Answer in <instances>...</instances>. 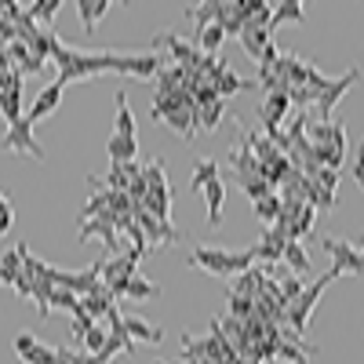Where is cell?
Listing matches in <instances>:
<instances>
[{"label": "cell", "instance_id": "obj_9", "mask_svg": "<svg viewBox=\"0 0 364 364\" xmlns=\"http://www.w3.org/2000/svg\"><path fill=\"white\" fill-rule=\"evenodd\" d=\"M117 73L132 80H149L161 73V55L157 51H139V55H117Z\"/></svg>", "mask_w": 364, "mask_h": 364}, {"label": "cell", "instance_id": "obj_38", "mask_svg": "<svg viewBox=\"0 0 364 364\" xmlns=\"http://www.w3.org/2000/svg\"><path fill=\"white\" fill-rule=\"evenodd\" d=\"M277 288H281V299H284V306H291V302L302 295V291H306V284H302V277H295V273H291V277H284V281H277Z\"/></svg>", "mask_w": 364, "mask_h": 364}, {"label": "cell", "instance_id": "obj_15", "mask_svg": "<svg viewBox=\"0 0 364 364\" xmlns=\"http://www.w3.org/2000/svg\"><path fill=\"white\" fill-rule=\"evenodd\" d=\"M237 41H240V48H245L252 58H262V51L273 44V33L266 26H259V22H245V29H240Z\"/></svg>", "mask_w": 364, "mask_h": 364}, {"label": "cell", "instance_id": "obj_30", "mask_svg": "<svg viewBox=\"0 0 364 364\" xmlns=\"http://www.w3.org/2000/svg\"><path fill=\"white\" fill-rule=\"evenodd\" d=\"M255 219L269 230V226H277L281 223V193H269L262 200H255Z\"/></svg>", "mask_w": 364, "mask_h": 364}, {"label": "cell", "instance_id": "obj_23", "mask_svg": "<svg viewBox=\"0 0 364 364\" xmlns=\"http://www.w3.org/2000/svg\"><path fill=\"white\" fill-rule=\"evenodd\" d=\"M223 41H226V29H223L219 22H211V26L200 29V33H193V48H197L200 55H215V51L223 48Z\"/></svg>", "mask_w": 364, "mask_h": 364}, {"label": "cell", "instance_id": "obj_27", "mask_svg": "<svg viewBox=\"0 0 364 364\" xmlns=\"http://www.w3.org/2000/svg\"><path fill=\"white\" fill-rule=\"evenodd\" d=\"M157 295H161V284H154V281H146V277H139V273H135V277L124 284V295H120V299L146 302V299H157Z\"/></svg>", "mask_w": 364, "mask_h": 364}, {"label": "cell", "instance_id": "obj_5", "mask_svg": "<svg viewBox=\"0 0 364 364\" xmlns=\"http://www.w3.org/2000/svg\"><path fill=\"white\" fill-rule=\"evenodd\" d=\"M321 245H324V252L331 255V266H328V269L336 273V277H343V273H353V277L360 273V277H364V255L357 252L353 240H343V237H324Z\"/></svg>", "mask_w": 364, "mask_h": 364}, {"label": "cell", "instance_id": "obj_26", "mask_svg": "<svg viewBox=\"0 0 364 364\" xmlns=\"http://www.w3.org/2000/svg\"><path fill=\"white\" fill-rule=\"evenodd\" d=\"M314 219H317V208H314V204H302V208H299V215L284 226V230H288V240H302V237H310Z\"/></svg>", "mask_w": 364, "mask_h": 364}, {"label": "cell", "instance_id": "obj_41", "mask_svg": "<svg viewBox=\"0 0 364 364\" xmlns=\"http://www.w3.org/2000/svg\"><path fill=\"white\" fill-rule=\"evenodd\" d=\"M106 336H109V328H102V324H95V328H91V331H87V336H84V343H80V346H84V350H87L91 357H95V353H99V350L106 346Z\"/></svg>", "mask_w": 364, "mask_h": 364}, {"label": "cell", "instance_id": "obj_46", "mask_svg": "<svg viewBox=\"0 0 364 364\" xmlns=\"http://www.w3.org/2000/svg\"><path fill=\"white\" fill-rule=\"evenodd\" d=\"M154 364H168V360H154Z\"/></svg>", "mask_w": 364, "mask_h": 364}, {"label": "cell", "instance_id": "obj_4", "mask_svg": "<svg viewBox=\"0 0 364 364\" xmlns=\"http://www.w3.org/2000/svg\"><path fill=\"white\" fill-rule=\"evenodd\" d=\"M139 252H124V255H109L102 259V284L109 288V295L120 302V295H124V284L135 277V269H139Z\"/></svg>", "mask_w": 364, "mask_h": 364}, {"label": "cell", "instance_id": "obj_32", "mask_svg": "<svg viewBox=\"0 0 364 364\" xmlns=\"http://www.w3.org/2000/svg\"><path fill=\"white\" fill-rule=\"evenodd\" d=\"M0 117H4L8 124H18L26 117L22 113V91H0Z\"/></svg>", "mask_w": 364, "mask_h": 364}, {"label": "cell", "instance_id": "obj_19", "mask_svg": "<svg viewBox=\"0 0 364 364\" xmlns=\"http://www.w3.org/2000/svg\"><path fill=\"white\" fill-rule=\"evenodd\" d=\"M124 331L135 339V343H164V328H157V324H149V321H142V317H135V314H128L124 317Z\"/></svg>", "mask_w": 364, "mask_h": 364}, {"label": "cell", "instance_id": "obj_44", "mask_svg": "<svg viewBox=\"0 0 364 364\" xmlns=\"http://www.w3.org/2000/svg\"><path fill=\"white\" fill-rule=\"evenodd\" d=\"M171 364H204V360H193V357H178V360H171Z\"/></svg>", "mask_w": 364, "mask_h": 364}, {"label": "cell", "instance_id": "obj_3", "mask_svg": "<svg viewBox=\"0 0 364 364\" xmlns=\"http://www.w3.org/2000/svg\"><path fill=\"white\" fill-rule=\"evenodd\" d=\"M331 281H339L336 277V273H331V269H324L321 273V277L314 281V284H306V291H302L295 302H291V306L284 310V324L295 331V336L302 339V336H306V328H310V314H314V306H317V299H321V291L331 284Z\"/></svg>", "mask_w": 364, "mask_h": 364}, {"label": "cell", "instance_id": "obj_29", "mask_svg": "<svg viewBox=\"0 0 364 364\" xmlns=\"http://www.w3.org/2000/svg\"><path fill=\"white\" fill-rule=\"evenodd\" d=\"M281 262H288V269L295 273V277H306L310 273V255H306V248H302V240H288Z\"/></svg>", "mask_w": 364, "mask_h": 364}, {"label": "cell", "instance_id": "obj_36", "mask_svg": "<svg viewBox=\"0 0 364 364\" xmlns=\"http://www.w3.org/2000/svg\"><path fill=\"white\" fill-rule=\"evenodd\" d=\"M15 226V204H11V193L0 190V237H8Z\"/></svg>", "mask_w": 364, "mask_h": 364}, {"label": "cell", "instance_id": "obj_39", "mask_svg": "<svg viewBox=\"0 0 364 364\" xmlns=\"http://www.w3.org/2000/svg\"><path fill=\"white\" fill-rule=\"evenodd\" d=\"M306 178H314L324 193L336 197V186H339V171H336V168H317V171H314V175H306Z\"/></svg>", "mask_w": 364, "mask_h": 364}, {"label": "cell", "instance_id": "obj_21", "mask_svg": "<svg viewBox=\"0 0 364 364\" xmlns=\"http://www.w3.org/2000/svg\"><path fill=\"white\" fill-rule=\"evenodd\" d=\"M317 353V346H306L302 339H295V343H277V357L273 360H284V364H310V357Z\"/></svg>", "mask_w": 364, "mask_h": 364}, {"label": "cell", "instance_id": "obj_12", "mask_svg": "<svg viewBox=\"0 0 364 364\" xmlns=\"http://www.w3.org/2000/svg\"><path fill=\"white\" fill-rule=\"evenodd\" d=\"M15 353L22 357V364H58V350L44 346L41 339L29 336V331H18L15 336Z\"/></svg>", "mask_w": 364, "mask_h": 364}, {"label": "cell", "instance_id": "obj_42", "mask_svg": "<svg viewBox=\"0 0 364 364\" xmlns=\"http://www.w3.org/2000/svg\"><path fill=\"white\" fill-rule=\"evenodd\" d=\"M55 306L77 314V310H80V295H73V291H66V288H55V291H51V310H55Z\"/></svg>", "mask_w": 364, "mask_h": 364}, {"label": "cell", "instance_id": "obj_25", "mask_svg": "<svg viewBox=\"0 0 364 364\" xmlns=\"http://www.w3.org/2000/svg\"><path fill=\"white\" fill-rule=\"evenodd\" d=\"M215 178H223L215 161H208V157H197L193 161V178H190V190L193 193H204V186H208V182H215Z\"/></svg>", "mask_w": 364, "mask_h": 364}, {"label": "cell", "instance_id": "obj_2", "mask_svg": "<svg viewBox=\"0 0 364 364\" xmlns=\"http://www.w3.org/2000/svg\"><path fill=\"white\" fill-rule=\"evenodd\" d=\"M186 266L204 269V273H211V277H226V281H233L237 273L252 269L255 259H252V252H230V248H208V245H197V248L186 255Z\"/></svg>", "mask_w": 364, "mask_h": 364}, {"label": "cell", "instance_id": "obj_11", "mask_svg": "<svg viewBox=\"0 0 364 364\" xmlns=\"http://www.w3.org/2000/svg\"><path fill=\"white\" fill-rule=\"evenodd\" d=\"M117 219H120V215H113V211H109V215L84 219V223H80V240L99 237L102 245H106V252H109V255H120V252H117Z\"/></svg>", "mask_w": 364, "mask_h": 364}, {"label": "cell", "instance_id": "obj_6", "mask_svg": "<svg viewBox=\"0 0 364 364\" xmlns=\"http://www.w3.org/2000/svg\"><path fill=\"white\" fill-rule=\"evenodd\" d=\"M0 154H26V157L44 161V146L33 139V124H29L26 117L18 124H8V132L0 135Z\"/></svg>", "mask_w": 364, "mask_h": 364}, {"label": "cell", "instance_id": "obj_7", "mask_svg": "<svg viewBox=\"0 0 364 364\" xmlns=\"http://www.w3.org/2000/svg\"><path fill=\"white\" fill-rule=\"evenodd\" d=\"M357 77H360V70H357V66H350L343 77H331V80H328V87L321 91L317 106H314V109H317V117H314V120H331V109H336V106L343 102V95L353 87V80H357Z\"/></svg>", "mask_w": 364, "mask_h": 364}, {"label": "cell", "instance_id": "obj_34", "mask_svg": "<svg viewBox=\"0 0 364 364\" xmlns=\"http://www.w3.org/2000/svg\"><path fill=\"white\" fill-rule=\"evenodd\" d=\"M223 109H226V102H223V99H215L211 106H200V109H197V128L215 132V128L223 124Z\"/></svg>", "mask_w": 364, "mask_h": 364}, {"label": "cell", "instance_id": "obj_13", "mask_svg": "<svg viewBox=\"0 0 364 364\" xmlns=\"http://www.w3.org/2000/svg\"><path fill=\"white\" fill-rule=\"evenodd\" d=\"M157 48H171V58H175V66H182V70H190V73H197V66H200V51L193 48V41H178L175 33H164V37H157Z\"/></svg>", "mask_w": 364, "mask_h": 364}, {"label": "cell", "instance_id": "obj_47", "mask_svg": "<svg viewBox=\"0 0 364 364\" xmlns=\"http://www.w3.org/2000/svg\"><path fill=\"white\" fill-rule=\"evenodd\" d=\"M58 364H66V360H58Z\"/></svg>", "mask_w": 364, "mask_h": 364}, {"label": "cell", "instance_id": "obj_18", "mask_svg": "<svg viewBox=\"0 0 364 364\" xmlns=\"http://www.w3.org/2000/svg\"><path fill=\"white\" fill-rule=\"evenodd\" d=\"M266 277H269V269H262V266H252V269H245V273H237V277H233V288H230V291L255 299V295L262 291Z\"/></svg>", "mask_w": 364, "mask_h": 364}, {"label": "cell", "instance_id": "obj_20", "mask_svg": "<svg viewBox=\"0 0 364 364\" xmlns=\"http://www.w3.org/2000/svg\"><path fill=\"white\" fill-rule=\"evenodd\" d=\"M106 11H109V0H80V4H77V15H80L84 33H95Z\"/></svg>", "mask_w": 364, "mask_h": 364}, {"label": "cell", "instance_id": "obj_45", "mask_svg": "<svg viewBox=\"0 0 364 364\" xmlns=\"http://www.w3.org/2000/svg\"><path fill=\"white\" fill-rule=\"evenodd\" d=\"M0 284H4V269H0Z\"/></svg>", "mask_w": 364, "mask_h": 364}, {"label": "cell", "instance_id": "obj_22", "mask_svg": "<svg viewBox=\"0 0 364 364\" xmlns=\"http://www.w3.org/2000/svg\"><path fill=\"white\" fill-rule=\"evenodd\" d=\"M113 102H117V132H113V135H120V139H135V117H132L128 91H117Z\"/></svg>", "mask_w": 364, "mask_h": 364}, {"label": "cell", "instance_id": "obj_1", "mask_svg": "<svg viewBox=\"0 0 364 364\" xmlns=\"http://www.w3.org/2000/svg\"><path fill=\"white\" fill-rule=\"evenodd\" d=\"M51 63L58 66L55 84H73V80H87V77H102V73H117V51H91V48H70L58 41Z\"/></svg>", "mask_w": 364, "mask_h": 364}, {"label": "cell", "instance_id": "obj_14", "mask_svg": "<svg viewBox=\"0 0 364 364\" xmlns=\"http://www.w3.org/2000/svg\"><path fill=\"white\" fill-rule=\"evenodd\" d=\"M58 102H63V84H48V87H41L37 91V99L29 102V109H26V120L29 124H37V120H44V117H51L55 109H58Z\"/></svg>", "mask_w": 364, "mask_h": 364}, {"label": "cell", "instance_id": "obj_8", "mask_svg": "<svg viewBox=\"0 0 364 364\" xmlns=\"http://www.w3.org/2000/svg\"><path fill=\"white\" fill-rule=\"evenodd\" d=\"M132 215H135V223L142 226V233H146V245H149V248H168V245H175V240L182 237V233H178L171 223L154 219V215H149V211H146L142 204H135Z\"/></svg>", "mask_w": 364, "mask_h": 364}, {"label": "cell", "instance_id": "obj_28", "mask_svg": "<svg viewBox=\"0 0 364 364\" xmlns=\"http://www.w3.org/2000/svg\"><path fill=\"white\" fill-rule=\"evenodd\" d=\"M106 149H109V164H132V161L139 157V142H135V139H120V135H113Z\"/></svg>", "mask_w": 364, "mask_h": 364}, {"label": "cell", "instance_id": "obj_40", "mask_svg": "<svg viewBox=\"0 0 364 364\" xmlns=\"http://www.w3.org/2000/svg\"><path fill=\"white\" fill-rule=\"evenodd\" d=\"M237 186L252 197V204H255V200H262V197H269V193H277V190H273L269 182H266V178H248V182H237Z\"/></svg>", "mask_w": 364, "mask_h": 364}, {"label": "cell", "instance_id": "obj_16", "mask_svg": "<svg viewBox=\"0 0 364 364\" xmlns=\"http://www.w3.org/2000/svg\"><path fill=\"white\" fill-rule=\"evenodd\" d=\"M204 204H208V226L219 230L223 226V204H226V182L215 178L204 186Z\"/></svg>", "mask_w": 364, "mask_h": 364}, {"label": "cell", "instance_id": "obj_24", "mask_svg": "<svg viewBox=\"0 0 364 364\" xmlns=\"http://www.w3.org/2000/svg\"><path fill=\"white\" fill-rule=\"evenodd\" d=\"M306 18V8L299 4V0H281V4H273V22H269V33L277 26H291V22H302Z\"/></svg>", "mask_w": 364, "mask_h": 364}, {"label": "cell", "instance_id": "obj_31", "mask_svg": "<svg viewBox=\"0 0 364 364\" xmlns=\"http://www.w3.org/2000/svg\"><path fill=\"white\" fill-rule=\"evenodd\" d=\"M252 87H259V84H255V80H245V77H237V73H230V70L215 80V91H219L223 102H226L230 95H237V91H252Z\"/></svg>", "mask_w": 364, "mask_h": 364}, {"label": "cell", "instance_id": "obj_33", "mask_svg": "<svg viewBox=\"0 0 364 364\" xmlns=\"http://www.w3.org/2000/svg\"><path fill=\"white\" fill-rule=\"evenodd\" d=\"M0 269H4V284H15L22 277V245L11 252H0Z\"/></svg>", "mask_w": 364, "mask_h": 364}, {"label": "cell", "instance_id": "obj_43", "mask_svg": "<svg viewBox=\"0 0 364 364\" xmlns=\"http://www.w3.org/2000/svg\"><path fill=\"white\" fill-rule=\"evenodd\" d=\"M357 171H364V139L357 142Z\"/></svg>", "mask_w": 364, "mask_h": 364}, {"label": "cell", "instance_id": "obj_10", "mask_svg": "<svg viewBox=\"0 0 364 364\" xmlns=\"http://www.w3.org/2000/svg\"><path fill=\"white\" fill-rule=\"evenodd\" d=\"M284 248H288V230L284 226H269L266 233H262V240H259V245L255 248H248L252 252V259L255 262H281L284 259Z\"/></svg>", "mask_w": 364, "mask_h": 364}, {"label": "cell", "instance_id": "obj_35", "mask_svg": "<svg viewBox=\"0 0 364 364\" xmlns=\"http://www.w3.org/2000/svg\"><path fill=\"white\" fill-rule=\"evenodd\" d=\"M55 11H58V0H37V4H26V15L33 18L37 26H44V29H51Z\"/></svg>", "mask_w": 364, "mask_h": 364}, {"label": "cell", "instance_id": "obj_37", "mask_svg": "<svg viewBox=\"0 0 364 364\" xmlns=\"http://www.w3.org/2000/svg\"><path fill=\"white\" fill-rule=\"evenodd\" d=\"M99 321L95 317H91V314H84V306L73 314V324H70V331H73V343H84V336H87V331L91 328H95Z\"/></svg>", "mask_w": 364, "mask_h": 364}, {"label": "cell", "instance_id": "obj_17", "mask_svg": "<svg viewBox=\"0 0 364 364\" xmlns=\"http://www.w3.org/2000/svg\"><path fill=\"white\" fill-rule=\"evenodd\" d=\"M80 306H84V314H91V317H109L113 310H117V299L109 295V288L106 284H99L95 291H87L84 299H80Z\"/></svg>", "mask_w": 364, "mask_h": 364}]
</instances>
